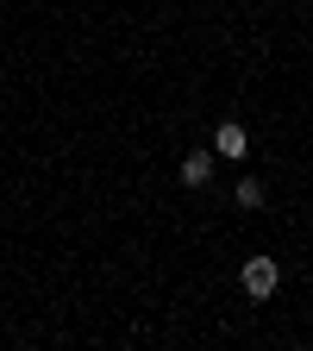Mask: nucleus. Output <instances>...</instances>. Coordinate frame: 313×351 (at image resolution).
<instances>
[{"instance_id":"nucleus-1","label":"nucleus","mask_w":313,"mask_h":351,"mask_svg":"<svg viewBox=\"0 0 313 351\" xmlns=\"http://www.w3.org/2000/svg\"><path fill=\"white\" fill-rule=\"evenodd\" d=\"M238 282H245V295H251V301H270V295H276V282H282V270H276V257H245Z\"/></svg>"},{"instance_id":"nucleus-2","label":"nucleus","mask_w":313,"mask_h":351,"mask_svg":"<svg viewBox=\"0 0 313 351\" xmlns=\"http://www.w3.org/2000/svg\"><path fill=\"white\" fill-rule=\"evenodd\" d=\"M245 151H251V138H245L238 119H226V125L213 132V157H245Z\"/></svg>"},{"instance_id":"nucleus-3","label":"nucleus","mask_w":313,"mask_h":351,"mask_svg":"<svg viewBox=\"0 0 313 351\" xmlns=\"http://www.w3.org/2000/svg\"><path fill=\"white\" fill-rule=\"evenodd\" d=\"M182 182H188V189H207V182H213V157H207V151H188V157H182Z\"/></svg>"},{"instance_id":"nucleus-4","label":"nucleus","mask_w":313,"mask_h":351,"mask_svg":"<svg viewBox=\"0 0 313 351\" xmlns=\"http://www.w3.org/2000/svg\"><path fill=\"white\" fill-rule=\"evenodd\" d=\"M238 207H263V182H257V176H245V182H238Z\"/></svg>"}]
</instances>
